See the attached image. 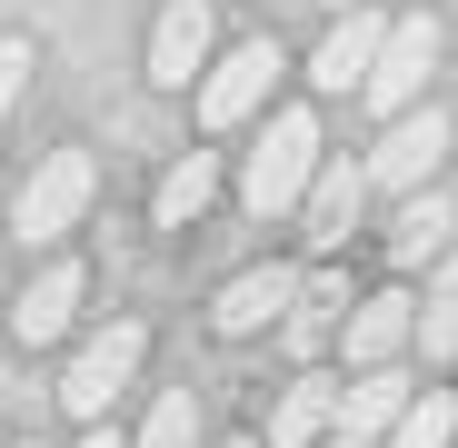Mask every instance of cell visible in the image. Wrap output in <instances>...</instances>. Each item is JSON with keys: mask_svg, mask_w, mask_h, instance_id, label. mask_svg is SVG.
<instances>
[{"mask_svg": "<svg viewBox=\"0 0 458 448\" xmlns=\"http://www.w3.org/2000/svg\"><path fill=\"white\" fill-rule=\"evenodd\" d=\"M269 90H279V40H240L229 60L199 70V120L209 130H240V120L269 110Z\"/></svg>", "mask_w": 458, "mask_h": 448, "instance_id": "cell-6", "label": "cell"}, {"mask_svg": "<svg viewBox=\"0 0 458 448\" xmlns=\"http://www.w3.org/2000/svg\"><path fill=\"white\" fill-rule=\"evenodd\" d=\"M448 438H458V399H448V389H419L378 448H448Z\"/></svg>", "mask_w": 458, "mask_h": 448, "instance_id": "cell-19", "label": "cell"}, {"mask_svg": "<svg viewBox=\"0 0 458 448\" xmlns=\"http://www.w3.org/2000/svg\"><path fill=\"white\" fill-rule=\"evenodd\" d=\"M409 349H419L428 368H448V359H458V249L428 269V299H419V339H409Z\"/></svg>", "mask_w": 458, "mask_h": 448, "instance_id": "cell-18", "label": "cell"}, {"mask_svg": "<svg viewBox=\"0 0 458 448\" xmlns=\"http://www.w3.org/2000/svg\"><path fill=\"white\" fill-rule=\"evenodd\" d=\"M339 319H349V289H339V279H299V299H289L279 339H289L299 359H319V349H339Z\"/></svg>", "mask_w": 458, "mask_h": 448, "instance_id": "cell-15", "label": "cell"}, {"mask_svg": "<svg viewBox=\"0 0 458 448\" xmlns=\"http://www.w3.org/2000/svg\"><path fill=\"white\" fill-rule=\"evenodd\" d=\"M428 70H438V21H428V11H399L389 40H378V60H369V80H359V100H369L378 120H399V110L428 100Z\"/></svg>", "mask_w": 458, "mask_h": 448, "instance_id": "cell-3", "label": "cell"}, {"mask_svg": "<svg viewBox=\"0 0 458 448\" xmlns=\"http://www.w3.org/2000/svg\"><path fill=\"white\" fill-rule=\"evenodd\" d=\"M90 190H100L90 149H50V160L21 180V199H11V230H21V249L70 240V230H81V209H90Z\"/></svg>", "mask_w": 458, "mask_h": 448, "instance_id": "cell-2", "label": "cell"}, {"mask_svg": "<svg viewBox=\"0 0 458 448\" xmlns=\"http://www.w3.org/2000/svg\"><path fill=\"white\" fill-rule=\"evenodd\" d=\"M329 409H339V379H289L279 409H269V448H319L329 438Z\"/></svg>", "mask_w": 458, "mask_h": 448, "instance_id": "cell-17", "label": "cell"}, {"mask_svg": "<svg viewBox=\"0 0 458 448\" xmlns=\"http://www.w3.org/2000/svg\"><path fill=\"white\" fill-rule=\"evenodd\" d=\"M319 160H329V149H319V110H269L250 170H240V199H250L259 219H299V190H310Z\"/></svg>", "mask_w": 458, "mask_h": 448, "instance_id": "cell-1", "label": "cell"}, {"mask_svg": "<svg viewBox=\"0 0 458 448\" xmlns=\"http://www.w3.org/2000/svg\"><path fill=\"white\" fill-rule=\"evenodd\" d=\"M448 249H458V199L428 180V190H409L399 219H389V259H399V269H438Z\"/></svg>", "mask_w": 458, "mask_h": 448, "instance_id": "cell-11", "label": "cell"}, {"mask_svg": "<svg viewBox=\"0 0 458 448\" xmlns=\"http://www.w3.org/2000/svg\"><path fill=\"white\" fill-rule=\"evenodd\" d=\"M409 339H419V299L409 289H369L339 319V359L349 368H389V359H409Z\"/></svg>", "mask_w": 458, "mask_h": 448, "instance_id": "cell-9", "label": "cell"}, {"mask_svg": "<svg viewBox=\"0 0 458 448\" xmlns=\"http://www.w3.org/2000/svg\"><path fill=\"white\" fill-rule=\"evenodd\" d=\"M409 399H419V379H409L399 359H389V368H349V379H339V409H329V438H339V448H378V438L399 428Z\"/></svg>", "mask_w": 458, "mask_h": 448, "instance_id": "cell-7", "label": "cell"}, {"mask_svg": "<svg viewBox=\"0 0 458 448\" xmlns=\"http://www.w3.org/2000/svg\"><path fill=\"white\" fill-rule=\"evenodd\" d=\"M30 70H40V50H30V40L11 30V40H0V120H11V100L30 90Z\"/></svg>", "mask_w": 458, "mask_h": 448, "instance_id": "cell-21", "label": "cell"}, {"mask_svg": "<svg viewBox=\"0 0 458 448\" xmlns=\"http://www.w3.org/2000/svg\"><path fill=\"white\" fill-rule=\"evenodd\" d=\"M81 448H120V428H110V418H90V438H81Z\"/></svg>", "mask_w": 458, "mask_h": 448, "instance_id": "cell-22", "label": "cell"}, {"mask_svg": "<svg viewBox=\"0 0 458 448\" xmlns=\"http://www.w3.org/2000/svg\"><path fill=\"white\" fill-rule=\"evenodd\" d=\"M219 448H259V438H219Z\"/></svg>", "mask_w": 458, "mask_h": 448, "instance_id": "cell-23", "label": "cell"}, {"mask_svg": "<svg viewBox=\"0 0 458 448\" xmlns=\"http://www.w3.org/2000/svg\"><path fill=\"white\" fill-rule=\"evenodd\" d=\"M359 199H369V170L329 149V160L310 170V190H299V240H310L319 259H339V249H349V230H359Z\"/></svg>", "mask_w": 458, "mask_h": 448, "instance_id": "cell-8", "label": "cell"}, {"mask_svg": "<svg viewBox=\"0 0 458 448\" xmlns=\"http://www.w3.org/2000/svg\"><path fill=\"white\" fill-rule=\"evenodd\" d=\"M140 359H149V329L140 319H110L100 339H81V359L60 368V409L70 418H110V399L140 379Z\"/></svg>", "mask_w": 458, "mask_h": 448, "instance_id": "cell-4", "label": "cell"}, {"mask_svg": "<svg viewBox=\"0 0 458 448\" xmlns=\"http://www.w3.org/2000/svg\"><path fill=\"white\" fill-rule=\"evenodd\" d=\"M140 448H199V399H190V389H160V409H149Z\"/></svg>", "mask_w": 458, "mask_h": 448, "instance_id": "cell-20", "label": "cell"}, {"mask_svg": "<svg viewBox=\"0 0 458 448\" xmlns=\"http://www.w3.org/2000/svg\"><path fill=\"white\" fill-rule=\"evenodd\" d=\"M329 11H359V0H329Z\"/></svg>", "mask_w": 458, "mask_h": 448, "instance_id": "cell-24", "label": "cell"}, {"mask_svg": "<svg viewBox=\"0 0 458 448\" xmlns=\"http://www.w3.org/2000/svg\"><path fill=\"white\" fill-rule=\"evenodd\" d=\"M438 160H448V110H438V100H419V110H399V120H389V139H378L359 170H369V190H399V199H409V190H428V180H438Z\"/></svg>", "mask_w": 458, "mask_h": 448, "instance_id": "cell-5", "label": "cell"}, {"mask_svg": "<svg viewBox=\"0 0 458 448\" xmlns=\"http://www.w3.org/2000/svg\"><path fill=\"white\" fill-rule=\"evenodd\" d=\"M209 0H170V11H160V30H149V80H160V90H190L199 80V70H209Z\"/></svg>", "mask_w": 458, "mask_h": 448, "instance_id": "cell-12", "label": "cell"}, {"mask_svg": "<svg viewBox=\"0 0 458 448\" xmlns=\"http://www.w3.org/2000/svg\"><path fill=\"white\" fill-rule=\"evenodd\" d=\"M21 448H40V438H21Z\"/></svg>", "mask_w": 458, "mask_h": 448, "instance_id": "cell-25", "label": "cell"}, {"mask_svg": "<svg viewBox=\"0 0 458 448\" xmlns=\"http://www.w3.org/2000/svg\"><path fill=\"white\" fill-rule=\"evenodd\" d=\"M209 199H219V149H180L170 180H160V199H149V219H160V230H190Z\"/></svg>", "mask_w": 458, "mask_h": 448, "instance_id": "cell-16", "label": "cell"}, {"mask_svg": "<svg viewBox=\"0 0 458 448\" xmlns=\"http://www.w3.org/2000/svg\"><path fill=\"white\" fill-rule=\"evenodd\" d=\"M378 40H389V11H339L329 40H319V60H310V80L319 90H359L369 60H378Z\"/></svg>", "mask_w": 458, "mask_h": 448, "instance_id": "cell-14", "label": "cell"}, {"mask_svg": "<svg viewBox=\"0 0 458 448\" xmlns=\"http://www.w3.org/2000/svg\"><path fill=\"white\" fill-rule=\"evenodd\" d=\"M289 299H299V269L259 259V269H240V279H219L209 329H219V339H259V329H279V319H289Z\"/></svg>", "mask_w": 458, "mask_h": 448, "instance_id": "cell-10", "label": "cell"}, {"mask_svg": "<svg viewBox=\"0 0 458 448\" xmlns=\"http://www.w3.org/2000/svg\"><path fill=\"white\" fill-rule=\"evenodd\" d=\"M81 299H90V279H81V259H50V269H40V279H30V289L11 299V329H21L30 349H40V339H60L70 319H81Z\"/></svg>", "mask_w": 458, "mask_h": 448, "instance_id": "cell-13", "label": "cell"}]
</instances>
